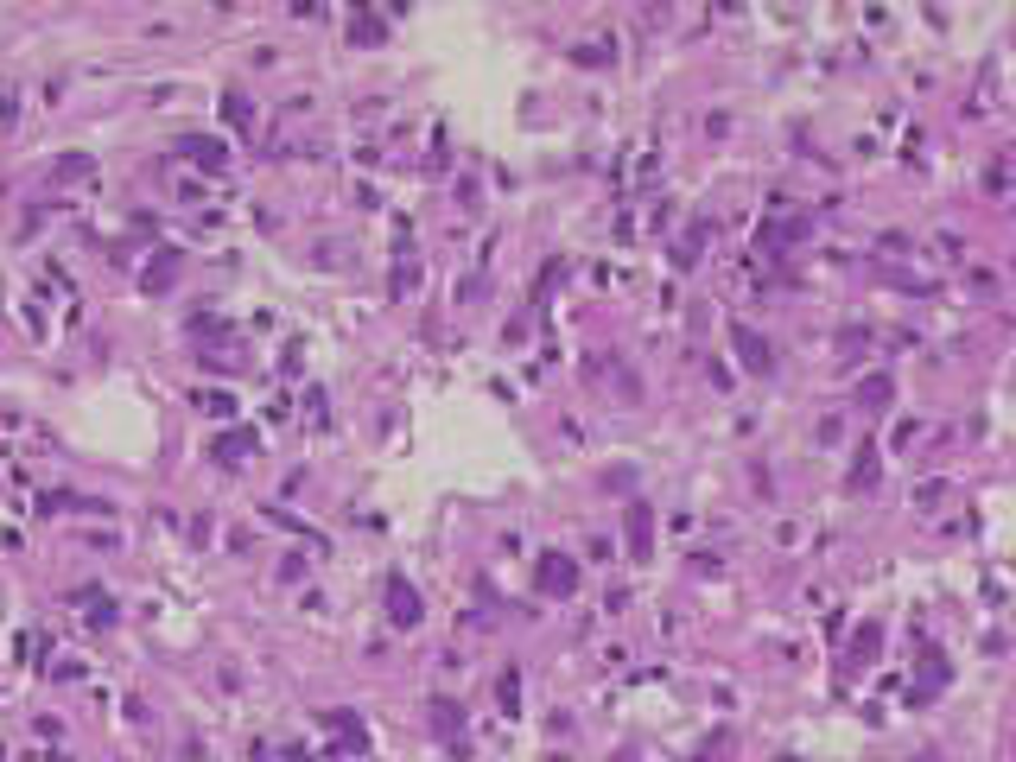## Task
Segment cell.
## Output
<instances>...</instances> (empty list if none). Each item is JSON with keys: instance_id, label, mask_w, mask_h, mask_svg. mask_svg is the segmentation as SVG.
I'll return each mask as SVG.
<instances>
[{"instance_id": "obj_1", "label": "cell", "mask_w": 1016, "mask_h": 762, "mask_svg": "<svg viewBox=\"0 0 1016 762\" xmlns=\"http://www.w3.org/2000/svg\"><path fill=\"white\" fill-rule=\"evenodd\" d=\"M534 585H540L546 598H572V591H578V559H572V553H540V559H534Z\"/></svg>"}, {"instance_id": "obj_2", "label": "cell", "mask_w": 1016, "mask_h": 762, "mask_svg": "<svg viewBox=\"0 0 1016 762\" xmlns=\"http://www.w3.org/2000/svg\"><path fill=\"white\" fill-rule=\"evenodd\" d=\"M731 350H737V363H744L757 381L775 369V350H768V337H762V331H750V324H731Z\"/></svg>"}, {"instance_id": "obj_3", "label": "cell", "mask_w": 1016, "mask_h": 762, "mask_svg": "<svg viewBox=\"0 0 1016 762\" xmlns=\"http://www.w3.org/2000/svg\"><path fill=\"white\" fill-rule=\"evenodd\" d=\"M419 617H426V598H419L407 578H387V623H394V630H413Z\"/></svg>"}, {"instance_id": "obj_4", "label": "cell", "mask_w": 1016, "mask_h": 762, "mask_svg": "<svg viewBox=\"0 0 1016 762\" xmlns=\"http://www.w3.org/2000/svg\"><path fill=\"white\" fill-rule=\"evenodd\" d=\"M178 153H185V159H197V165H210V172H223V165H229V146H223L217 133H178Z\"/></svg>"}, {"instance_id": "obj_5", "label": "cell", "mask_w": 1016, "mask_h": 762, "mask_svg": "<svg viewBox=\"0 0 1016 762\" xmlns=\"http://www.w3.org/2000/svg\"><path fill=\"white\" fill-rule=\"evenodd\" d=\"M654 553V508L630 503V559H648Z\"/></svg>"}, {"instance_id": "obj_6", "label": "cell", "mask_w": 1016, "mask_h": 762, "mask_svg": "<svg viewBox=\"0 0 1016 762\" xmlns=\"http://www.w3.org/2000/svg\"><path fill=\"white\" fill-rule=\"evenodd\" d=\"M51 172H58V185H83V178H96V159L90 153H64V159H51Z\"/></svg>"}, {"instance_id": "obj_7", "label": "cell", "mask_w": 1016, "mask_h": 762, "mask_svg": "<svg viewBox=\"0 0 1016 762\" xmlns=\"http://www.w3.org/2000/svg\"><path fill=\"white\" fill-rule=\"evenodd\" d=\"M921 680H927V686H921V699H927V693H940V686H947V654H940V648H934V641H921Z\"/></svg>"}, {"instance_id": "obj_8", "label": "cell", "mask_w": 1016, "mask_h": 762, "mask_svg": "<svg viewBox=\"0 0 1016 762\" xmlns=\"http://www.w3.org/2000/svg\"><path fill=\"white\" fill-rule=\"evenodd\" d=\"M426 718H432V731H439V737H458V731H464V705H451V699H432V705H426Z\"/></svg>"}, {"instance_id": "obj_9", "label": "cell", "mask_w": 1016, "mask_h": 762, "mask_svg": "<svg viewBox=\"0 0 1016 762\" xmlns=\"http://www.w3.org/2000/svg\"><path fill=\"white\" fill-rule=\"evenodd\" d=\"M223 122L236 127V133H254V102L242 90H223Z\"/></svg>"}, {"instance_id": "obj_10", "label": "cell", "mask_w": 1016, "mask_h": 762, "mask_svg": "<svg viewBox=\"0 0 1016 762\" xmlns=\"http://www.w3.org/2000/svg\"><path fill=\"white\" fill-rule=\"evenodd\" d=\"M172 273H178V254L165 249V254H159V260H146V273H140V286H146V292H165V286H172Z\"/></svg>"}, {"instance_id": "obj_11", "label": "cell", "mask_w": 1016, "mask_h": 762, "mask_svg": "<svg viewBox=\"0 0 1016 762\" xmlns=\"http://www.w3.org/2000/svg\"><path fill=\"white\" fill-rule=\"evenodd\" d=\"M210 451H217V464H242V458L254 451V432H229V439H217Z\"/></svg>"}, {"instance_id": "obj_12", "label": "cell", "mask_w": 1016, "mask_h": 762, "mask_svg": "<svg viewBox=\"0 0 1016 762\" xmlns=\"http://www.w3.org/2000/svg\"><path fill=\"white\" fill-rule=\"evenodd\" d=\"M381 38H387L381 13H356V19H350V45H381Z\"/></svg>"}, {"instance_id": "obj_13", "label": "cell", "mask_w": 1016, "mask_h": 762, "mask_svg": "<svg viewBox=\"0 0 1016 762\" xmlns=\"http://www.w3.org/2000/svg\"><path fill=\"white\" fill-rule=\"evenodd\" d=\"M889 394H895V387H889V376H871L864 387H858V400H864L871 413H884V407H889Z\"/></svg>"}, {"instance_id": "obj_14", "label": "cell", "mask_w": 1016, "mask_h": 762, "mask_svg": "<svg viewBox=\"0 0 1016 762\" xmlns=\"http://www.w3.org/2000/svg\"><path fill=\"white\" fill-rule=\"evenodd\" d=\"M496 699H503L508 712L521 705V673H514V667H503V680H496Z\"/></svg>"}, {"instance_id": "obj_15", "label": "cell", "mask_w": 1016, "mask_h": 762, "mask_svg": "<svg viewBox=\"0 0 1016 762\" xmlns=\"http://www.w3.org/2000/svg\"><path fill=\"white\" fill-rule=\"evenodd\" d=\"M877 483V458L871 451H858V464H852V490H871Z\"/></svg>"}, {"instance_id": "obj_16", "label": "cell", "mask_w": 1016, "mask_h": 762, "mask_svg": "<svg viewBox=\"0 0 1016 762\" xmlns=\"http://www.w3.org/2000/svg\"><path fill=\"white\" fill-rule=\"evenodd\" d=\"M197 407H204V413H217V419H229V413H236V400H229L223 387H217V394H197Z\"/></svg>"}, {"instance_id": "obj_17", "label": "cell", "mask_w": 1016, "mask_h": 762, "mask_svg": "<svg viewBox=\"0 0 1016 762\" xmlns=\"http://www.w3.org/2000/svg\"><path fill=\"white\" fill-rule=\"evenodd\" d=\"M13 115H19V102H13V96H0V133L13 127Z\"/></svg>"}, {"instance_id": "obj_18", "label": "cell", "mask_w": 1016, "mask_h": 762, "mask_svg": "<svg viewBox=\"0 0 1016 762\" xmlns=\"http://www.w3.org/2000/svg\"><path fill=\"white\" fill-rule=\"evenodd\" d=\"M178 762H204V750H197V744H185V750H178Z\"/></svg>"}, {"instance_id": "obj_19", "label": "cell", "mask_w": 1016, "mask_h": 762, "mask_svg": "<svg viewBox=\"0 0 1016 762\" xmlns=\"http://www.w3.org/2000/svg\"><path fill=\"white\" fill-rule=\"evenodd\" d=\"M915 762H934V757H915Z\"/></svg>"}]
</instances>
